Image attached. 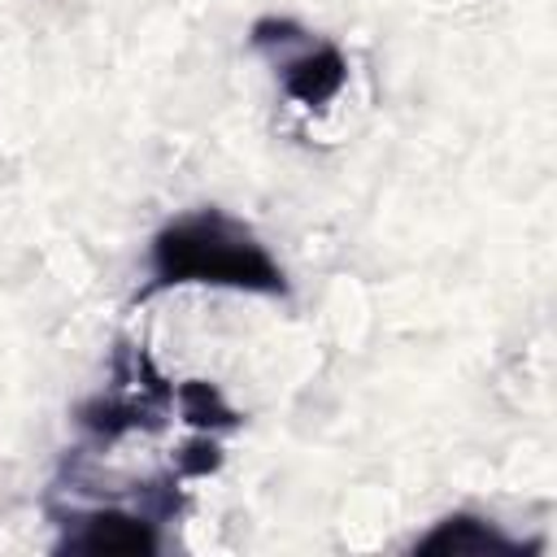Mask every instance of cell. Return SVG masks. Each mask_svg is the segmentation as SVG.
<instances>
[{
  "instance_id": "6da1fadb",
  "label": "cell",
  "mask_w": 557,
  "mask_h": 557,
  "mask_svg": "<svg viewBox=\"0 0 557 557\" xmlns=\"http://www.w3.org/2000/svg\"><path fill=\"white\" fill-rule=\"evenodd\" d=\"M148 292L161 287H231L252 296H287V274L257 239V231L226 209H187L152 235Z\"/></svg>"
},
{
  "instance_id": "7a4b0ae2",
  "label": "cell",
  "mask_w": 557,
  "mask_h": 557,
  "mask_svg": "<svg viewBox=\"0 0 557 557\" xmlns=\"http://www.w3.org/2000/svg\"><path fill=\"white\" fill-rule=\"evenodd\" d=\"M248 44L274 65L278 87L305 109H322L348 78L344 52L331 39L309 35L292 17H257L248 30Z\"/></svg>"
},
{
  "instance_id": "3957f363",
  "label": "cell",
  "mask_w": 557,
  "mask_h": 557,
  "mask_svg": "<svg viewBox=\"0 0 557 557\" xmlns=\"http://www.w3.org/2000/svg\"><path fill=\"white\" fill-rule=\"evenodd\" d=\"M157 518L135 509H91L65 518V548L83 553H157Z\"/></svg>"
},
{
  "instance_id": "277c9868",
  "label": "cell",
  "mask_w": 557,
  "mask_h": 557,
  "mask_svg": "<svg viewBox=\"0 0 557 557\" xmlns=\"http://www.w3.org/2000/svg\"><path fill=\"white\" fill-rule=\"evenodd\" d=\"M535 548L540 544H518L496 522H483L474 513H453V518L435 522V531L413 544V553H474V557H518V553H535Z\"/></svg>"
},
{
  "instance_id": "5b68a950",
  "label": "cell",
  "mask_w": 557,
  "mask_h": 557,
  "mask_svg": "<svg viewBox=\"0 0 557 557\" xmlns=\"http://www.w3.org/2000/svg\"><path fill=\"white\" fill-rule=\"evenodd\" d=\"M174 400H178L183 418L191 426H200V431H231V426H239V413L222 400V392L213 383H200V379L178 383L174 387Z\"/></svg>"
}]
</instances>
